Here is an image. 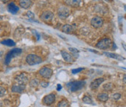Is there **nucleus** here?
<instances>
[{
    "mask_svg": "<svg viewBox=\"0 0 126 107\" xmlns=\"http://www.w3.org/2000/svg\"><path fill=\"white\" fill-rule=\"evenodd\" d=\"M85 84L86 82L85 81H74L68 83L66 85V88L70 92H76L82 89L85 87Z\"/></svg>",
    "mask_w": 126,
    "mask_h": 107,
    "instance_id": "nucleus-1",
    "label": "nucleus"
},
{
    "mask_svg": "<svg viewBox=\"0 0 126 107\" xmlns=\"http://www.w3.org/2000/svg\"><path fill=\"white\" fill-rule=\"evenodd\" d=\"M26 61L27 62V63L30 66H34L39 64L42 62V58H40L39 56L36 55L35 54H29L26 56Z\"/></svg>",
    "mask_w": 126,
    "mask_h": 107,
    "instance_id": "nucleus-2",
    "label": "nucleus"
},
{
    "mask_svg": "<svg viewBox=\"0 0 126 107\" xmlns=\"http://www.w3.org/2000/svg\"><path fill=\"white\" fill-rule=\"evenodd\" d=\"M22 53V50L20 48H15L12 50H10V52H8V53L7 54L6 57H5V65H9L12 58L16 57L17 55H20Z\"/></svg>",
    "mask_w": 126,
    "mask_h": 107,
    "instance_id": "nucleus-3",
    "label": "nucleus"
},
{
    "mask_svg": "<svg viewBox=\"0 0 126 107\" xmlns=\"http://www.w3.org/2000/svg\"><path fill=\"white\" fill-rule=\"evenodd\" d=\"M112 45V42L109 38H104L101 40H100L95 45V47L98 49L106 50L109 48Z\"/></svg>",
    "mask_w": 126,
    "mask_h": 107,
    "instance_id": "nucleus-4",
    "label": "nucleus"
},
{
    "mask_svg": "<svg viewBox=\"0 0 126 107\" xmlns=\"http://www.w3.org/2000/svg\"><path fill=\"white\" fill-rule=\"evenodd\" d=\"M40 19L42 21H44L45 23H50L53 22V20L54 19V14L51 11H49V10L44 11L42 13V15H40Z\"/></svg>",
    "mask_w": 126,
    "mask_h": 107,
    "instance_id": "nucleus-5",
    "label": "nucleus"
},
{
    "mask_svg": "<svg viewBox=\"0 0 126 107\" xmlns=\"http://www.w3.org/2000/svg\"><path fill=\"white\" fill-rule=\"evenodd\" d=\"M70 15V10L69 7L65 6H61L58 10V15L61 19H66Z\"/></svg>",
    "mask_w": 126,
    "mask_h": 107,
    "instance_id": "nucleus-6",
    "label": "nucleus"
},
{
    "mask_svg": "<svg viewBox=\"0 0 126 107\" xmlns=\"http://www.w3.org/2000/svg\"><path fill=\"white\" fill-rule=\"evenodd\" d=\"M29 76L26 73H21L15 77V81L18 85H25L29 82Z\"/></svg>",
    "mask_w": 126,
    "mask_h": 107,
    "instance_id": "nucleus-7",
    "label": "nucleus"
},
{
    "mask_svg": "<svg viewBox=\"0 0 126 107\" xmlns=\"http://www.w3.org/2000/svg\"><path fill=\"white\" fill-rule=\"evenodd\" d=\"M90 23H91V26L95 29L101 28L104 24V20L100 16H95L94 18H92Z\"/></svg>",
    "mask_w": 126,
    "mask_h": 107,
    "instance_id": "nucleus-8",
    "label": "nucleus"
},
{
    "mask_svg": "<svg viewBox=\"0 0 126 107\" xmlns=\"http://www.w3.org/2000/svg\"><path fill=\"white\" fill-rule=\"evenodd\" d=\"M39 74L44 78L46 79H49L53 75V70L48 67H43L42 69H40V70L39 71Z\"/></svg>",
    "mask_w": 126,
    "mask_h": 107,
    "instance_id": "nucleus-9",
    "label": "nucleus"
},
{
    "mask_svg": "<svg viewBox=\"0 0 126 107\" xmlns=\"http://www.w3.org/2000/svg\"><path fill=\"white\" fill-rule=\"evenodd\" d=\"M55 95L54 93H50L45 95L42 99V102L47 106H50L53 104L55 102Z\"/></svg>",
    "mask_w": 126,
    "mask_h": 107,
    "instance_id": "nucleus-10",
    "label": "nucleus"
},
{
    "mask_svg": "<svg viewBox=\"0 0 126 107\" xmlns=\"http://www.w3.org/2000/svg\"><path fill=\"white\" fill-rule=\"evenodd\" d=\"M104 82V79L103 77H100L98 79H95V80H93L90 85V88L92 90L97 89L103 82Z\"/></svg>",
    "mask_w": 126,
    "mask_h": 107,
    "instance_id": "nucleus-11",
    "label": "nucleus"
},
{
    "mask_svg": "<svg viewBox=\"0 0 126 107\" xmlns=\"http://www.w3.org/2000/svg\"><path fill=\"white\" fill-rule=\"evenodd\" d=\"M7 10L10 13L15 15L19 11V7L13 1V2H10V3L8 4V5H7Z\"/></svg>",
    "mask_w": 126,
    "mask_h": 107,
    "instance_id": "nucleus-12",
    "label": "nucleus"
},
{
    "mask_svg": "<svg viewBox=\"0 0 126 107\" xmlns=\"http://www.w3.org/2000/svg\"><path fill=\"white\" fill-rule=\"evenodd\" d=\"M26 89V85H13L12 86V92H17V93H21L23 92Z\"/></svg>",
    "mask_w": 126,
    "mask_h": 107,
    "instance_id": "nucleus-13",
    "label": "nucleus"
},
{
    "mask_svg": "<svg viewBox=\"0 0 126 107\" xmlns=\"http://www.w3.org/2000/svg\"><path fill=\"white\" fill-rule=\"evenodd\" d=\"M19 4L22 8L28 9L32 5V1L30 0H21L19 1Z\"/></svg>",
    "mask_w": 126,
    "mask_h": 107,
    "instance_id": "nucleus-14",
    "label": "nucleus"
},
{
    "mask_svg": "<svg viewBox=\"0 0 126 107\" xmlns=\"http://www.w3.org/2000/svg\"><path fill=\"white\" fill-rule=\"evenodd\" d=\"M66 4L69 6H71L72 7H79L82 2L83 3V1H79V0H69V1H65Z\"/></svg>",
    "mask_w": 126,
    "mask_h": 107,
    "instance_id": "nucleus-15",
    "label": "nucleus"
},
{
    "mask_svg": "<svg viewBox=\"0 0 126 107\" xmlns=\"http://www.w3.org/2000/svg\"><path fill=\"white\" fill-rule=\"evenodd\" d=\"M61 55H62L63 58L65 60V61L69 62V63L73 61V58H72L71 54H69V53H67L66 51H64V50H62L61 52Z\"/></svg>",
    "mask_w": 126,
    "mask_h": 107,
    "instance_id": "nucleus-16",
    "label": "nucleus"
},
{
    "mask_svg": "<svg viewBox=\"0 0 126 107\" xmlns=\"http://www.w3.org/2000/svg\"><path fill=\"white\" fill-rule=\"evenodd\" d=\"M98 100L101 102H106L109 99V95L106 92H101L97 95Z\"/></svg>",
    "mask_w": 126,
    "mask_h": 107,
    "instance_id": "nucleus-17",
    "label": "nucleus"
},
{
    "mask_svg": "<svg viewBox=\"0 0 126 107\" xmlns=\"http://www.w3.org/2000/svg\"><path fill=\"white\" fill-rule=\"evenodd\" d=\"M103 54L109 58H114V59H117V60H124L125 59L124 58L121 57L120 55H119L117 54L111 53H108V52H104Z\"/></svg>",
    "mask_w": 126,
    "mask_h": 107,
    "instance_id": "nucleus-18",
    "label": "nucleus"
},
{
    "mask_svg": "<svg viewBox=\"0 0 126 107\" xmlns=\"http://www.w3.org/2000/svg\"><path fill=\"white\" fill-rule=\"evenodd\" d=\"M1 44H2V45H4L9 46V47H13V46L16 45V42H15L13 40L10 39H4V40L1 41Z\"/></svg>",
    "mask_w": 126,
    "mask_h": 107,
    "instance_id": "nucleus-19",
    "label": "nucleus"
},
{
    "mask_svg": "<svg viewBox=\"0 0 126 107\" xmlns=\"http://www.w3.org/2000/svg\"><path fill=\"white\" fill-rule=\"evenodd\" d=\"M61 30H62L63 32H64L66 34H70L72 31V26L71 25H69V24L63 25L62 26Z\"/></svg>",
    "mask_w": 126,
    "mask_h": 107,
    "instance_id": "nucleus-20",
    "label": "nucleus"
},
{
    "mask_svg": "<svg viewBox=\"0 0 126 107\" xmlns=\"http://www.w3.org/2000/svg\"><path fill=\"white\" fill-rule=\"evenodd\" d=\"M57 107H69V104L67 100L63 99L58 104Z\"/></svg>",
    "mask_w": 126,
    "mask_h": 107,
    "instance_id": "nucleus-21",
    "label": "nucleus"
},
{
    "mask_svg": "<svg viewBox=\"0 0 126 107\" xmlns=\"http://www.w3.org/2000/svg\"><path fill=\"white\" fill-rule=\"evenodd\" d=\"M82 101L85 103V104H93V101L92 99L90 98L89 96H84L83 98H82Z\"/></svg>",
    "mask_w": 126,
    "mask_h": 107,
    "instance_id": "nucleus-22",
    "label": "nucleus"
},
{
    "mask_svg": "<svg viewBox=\"0 0 126 107\" xmlns=\"http://www.w3.org/2000/svg\"><path fill=\"white\" fill-rule=\"evenodd\" d=\"M39 84V80L36 79H34L31 80V82H30V85H31L32 87H33V88H36V87H37Z\"/></svg>",
    "mask_w": 126,
    "mask_h": 107,
    "instance_id": "nucleus-23",
    "label": "nucleus"
},
{
    "mask_svg": "<svg viewBox=\"0 0 126 107\" xmlns=\"http://www.w3.org/2000/svg\"><path fill=\"white\" fill-rule=\"evenodd\" d=\"M7 92H6V90L5 88H4L2 86H0V98L6 95Z\"/></svg>",
    "mask_w": 126,
    "mask_h": 107,
    "instance_id": "nucleus-24",
    "label": "nucleus"
},
{
    "mask_svg": "<svg viewBox=\"0 0 126 107\" xmlns=\"http://www.w3.org/2000/svg\"><path fill=\"white\" fill-rule=\"evenodd\" d=\"M85 69L84 68H77V69H72V73L73 74H77L80 71H83Z\"/></svg>",
    "mask_w": 126,
    "mask_h": 107,
    "instance_id": "nucleus-25",
    "label": "nucleus"
},
{
    "mask_svg": "<svg viewBox=\"0 0 126 107\" xmlns=\"http://www.w3.org/2000/svg\"><path fill=\"white\" fill-rule=\"evenodd\" d=\"M120 98H121V94H120V93H115V94L113 95V98H114L115 101L119 100Z\"/></svg>",
    "mask_w": 126,
    "mask_h": 107,
    "instance_id": "nucleus-26",
    "label": "nucleus"
},
{
    "mask_svg": "<svg viewBox=\"0 0 126 107\" xmlns=\"http://www.w3.org/2000/svg\"><path fill=\"white\" fill-rule=\"evenodd\" d=\"M111 88H112V84H111V83L107 84L106 85L104 86V88L106 89V90H110L111 89Z\"/></svg>",
    "mask_w": 126,
    "mask_h": 107,
    "instance_id": "nucleus-27",
    "label": "nucleus"
},
{
    "mask_svg": "<svg viewBox=\"0 0 126 107\" xmlns=\"http://www.w3.org/2000/svg\"><path fill=\"white\" fill-rule=\"evenodd\" d=\"M32 33H33V34H34V36L36 37L37 40H39V38H40V35L38 34V32L36 31V30H34V29H32Z\"/></svg>",
    "mask_w": 126,
    "mask_h": 107,
    "instance_id": "nucleus-28",
    "label": "nucleus"
},
{
    "mask_svg": "<svg viewBox=\"0 0 126 107\" xmlns=\"http://www.w3.org/2000/svg\"><path fill=\"white\" fill-rule=\"evenodd\" d=\"M69 50L72 52V53H79V50L77 49V48H74V47H69Z\"/></svg>",
    "mask_w": 126,
    "mask_h": 107,
    "instance_id": "nucleus-29",
    "label": "nucleus"
},
{
    "mask_svg": "<svg viewBox=\"0 0 126 107\" xmlns=\"http://www.w3.org/2000/svg\"><path fill=\"white\" fill-rule=\"evenodd\" d=\"M40 85H41V86L42 87V88H47L48 85H49V82H42L41 83H40Z\"/></svg>",
    "mask_w": 126,
    "mask_h": 107,
    "instance_id": "nucleus-30",
    "label": "nucleus"
},
{
    "mask_svg": "<svg viewBox=\"0 0 126 107\" xmlns=\"http://www.w3.org/2000/svg\"><path fill=\"white\" fill-rule=\"evenodd\" d=\"M27 15L30 18H34V14L32 13V12H30V11H29L28 13H27Z\"/></svg>",
    "mask_w": 126,
    "mask_h": 107,
    "instance_id": "nucleus-31",
    "label": "nucleus"
},
{
    "mask_svg": "<svg viewBox=\"0 0 126 107\" xmlns=\"http://www.w3.org/2000/svg\"><path fill=\"white\" fill-rule=\"evenodd\" d=\"M61 89H62V86H61V85L58 84V86H57V90H58V91H60Z\"/></svg>",
    "mask_w": 126,
    "mask_h": 107,
    "instance_id": "nucleus-32",
    "label": "nucleus"
},
{
    "mask_svg": "<svg viewBox=\"0 0 126 107\" xmlns=\"http://www.w3.org/2000/svg\"><path fill=\"white\" fill-rule=\"evenodd\" d=\"M3 55V52L2 51H0V57H1Z\"/></svg>",
    "mask_w": 126,
    "mask_h": 107,
    "instance_id": "nucleus-33",
    "label": "nucleus"
},
{
    "mask_svg": "<svg viewBox=\"0 0 126 107\" xmlns=\"http://www.w3.org/2000/svg\"><path fill=\"white\" fill-rule=\"evenodd\" d=\"M124 83L126 84V76H124Z\"/></svg>",
    "mask_w": 126,
    "mask_h": 107,
    "instance_id": "nucleus-34",
    "label": "nucleus"
},
{
    "mask_svg": "<svg viewBox=\"0 0 126 107\" xmlns=\"http://www.w3.org/2000/svg\"><path fill=\"white\" fill-rule=\"evenodd\" d=\"M0 107H1V104L0 103Z\"/></svg>",
    "mask_w": 126,
    "mask_h": 107,
    "instance_id": "nucleus-35",
    "label": "nucleus"
},
{
    "mask_svg": "<svg viewBox=\"0 0 126 107\" xmlns=\"http://www.w3.org/2000/svg\"><path fill=\"white\" fill-rule=\"evenodd\" d=\"M1 20V17H0V20Z\"/></svg>",
    "mask_w": 126,
    "mask_h": 107,
    "instance_id": "nucleus-36",
    "label": "nucleus"
}]
</instances>
